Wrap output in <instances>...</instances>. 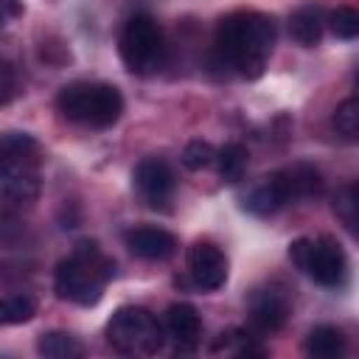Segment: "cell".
Here are the masks:
<instances>
[{"instance_id": "6da1fadb", "label": "cell", "mask_w": 359, "mask_h": 359, "mask_svg": "<svg viewBox=\"0 0 359 359\" xmlns=\"http://www.w3.org/2000/svg\"><path fill=\"white\" fill-rule=\"evenodd\" d=\"M275 45V20L258 11H233L219 20L213 36L216 62L244 79H258Z\"/></svg>"}, {"instance_id": "7a4b0ae2", "label": "cell", "mask_w": 359, "mask_h": 359, "mask_svg": "<svg viewBox=\"0 0 359 359\" xmlns=\"http://www.w3.org/2000/svg\"><path fill=\"white\" fill-rule=\"evenodd\" d=\"M112 275H115L112 258H107L95 241H81L67 258L56 264L53 289L67 303L95 306Z\"/></svg>"}, {"instance_id": "3957f363", "label": "cell", "mask_w": 359, "mask_h": 359, "mask_svg": "<svg viewBox=\"0 0 359 359\" xmlns=\"http://www.w3.org/2000/svg\"><path fill=\"white\" fill-rule=\"evenodd\" d=\"M42 146L25 132L0 135V199L8 205H28L39 196Z\"/></svg>"}, {"instance_id": "277c9868", "label": "cell", "mask_w": 359, "mask_h": 359, "mask_svg": "<svg viewBox=\"0 0 359 359\" xmlns=\"http://www.w3.org/2000/svg\"><path fill=\"white\" fill-rule=\"evenodd\" d=\"M56 107L73 123L90 129H109L123 112V95L115 84L107 81H73L59 90Z\"/></svg>"}, {"instance_id": "5b68a950", "label": "cell", "mask_w": 359, "mask_h": 359, "mask_svg": "<svg viewBox=\"0 0 359 359\" xmlns=\"http://www.w3.org/2000/svg\"><path fill=\"white\" fill-rule=\"evenodd\" d=\"M107 342L112 351L126 356H151L163 348L165 334L151 311L143 306H121L107 323Z\"/></svg>"}, {"instance_id": "8992f818", "label": "cell", "mask_w": 359, "mask_h": 359, "mask_svg": "<svg viewBox=\"0 0 359 359\" xmlns=\"http://www.w3.org/2000/svg\"><path fill=\"white\" fill-rule=\"evenodd\" d=\"M121 59L129 73L135 76H151L165 62V39L163 28L149 14H135L126 20L121 39H118Z\"/></svg>"}, {"instance_id": "52a82bcc", "label": "cell", "mask_w": 359, "mask_h": 359, "mask_svg": "<svg viewBox=\"0 0 359 359\" xmlns=\"http://www.w3.org/2000/svg\"><path fill=\"white\" fill-rule=\"evenodd\" d=\"M289 261L309 275L314 283L337 289L348 278V258L345 250L331 238V236H317V238H294L289 244Z\"/></svg>"}, {"instance_id": "ba28073f", "label": "cell", "mask_w": 359, "mask_h": 359, "mask_svg": "<svg viewBox=\"0 0 359 359\" xmlns=\"http://www.w3.org/2000/svg\"><path fill=\"white\" fill-rule=\"evenodd\" d=\"M289 314H292V297L283 286L266 283V286L252 289V294H250V323H252V328H258L261 334L280 331L286 325Z\"/></svg>"}, {"instance_id": "9c48e42d", "label": "cell", "mask_w": 359, "mask_h": 359, "mask_svg": "<svg viewBox=\"0 0 359 359\" xmlns=\"http://www.w3.org/2000/svg\"><path fill=\"white\" fill-rule=\"evenodd\" d=\"M132 180H135V188L149 208H160V210L168 208L174 188H177V177L165 160H160V157L140 160L132 171Z\"/></svg>"}, {"instance_id": "30bf717a", "label": "cell", "mask_w": 359, "mask_h": 359, "mask_svg": "<svg viewBox=\"0 0 359 359\" xmlns=\"http://www.w3.org/2000/svg\"><path fill=\"white\" fill-rule=\"evenodd\" d=\"M188 275L194 286L205 292H216L227 280V255L213 241H196L188 250Z\"/></svg>"}, {"instance_id": "8fae6325", "label": "cell", "mask_w": 359, "mask_h": 359, "mask_svg": "<svg viewBox=\"0 0 359 359\" xmlns=\"http://www.w3.org/2000/svg\"><path fill=\"white\" fill-rule=\"evenodd\" d=\"M286 205L294 202V199H314L323 194V174L317 165L311 163H294V165H286L280 171H272Z\"/></svg>"}, {"instance_id": "7c38bea8", "label": "cell", "mask_w": 359, "mask_h": 359, "mask_svg": "<svg viewBox=\"0 0 359 359\" xmlns=\"http://www.w3.org/2000/svg\"><path fill=\"white\" fill-rule=\"evenodd\" d=\"M123 241L129 252L143 261H165L177 252V236L163 227H149V224L132 227L123 233Z\"/></svg>"}, {"instance_id": "4fadbf2b", "label": "cell", "mask_w": 359, "mask_h": 359, "mask_svg": "<svg viewBox=\"0 0 359 359\" xmlns=\"http://www.w3.org/2000/svg\"><path fill=\"white\" fill-rule=\"evenodd\" d=\"M163 334L174 342L177 351H194L202 339V317L194 306L188 303H174L165 311L163 320Z\"/></svg>"}, {"instance_id": "5bb4252c", "label": "cell", "mask_w": 359, "mask_h": 359, "mask_svg": "<svg viewBox=\"0 0 359 359\" xmlns=\"http://www.w3.org/2000/svg\"><path fill=\"white\" fill-rule=\"evenodd\" d=\"M289 31H292V36L303 48L320 45L323 31H325V11L320 6H303V8H297L292 14V20H289Z\"/></svg>"}, {"instance_id": "9a60e30c", "label": "cell", "mask_w": 359, "mask_h": 359, "mask_svg": "<svg viewBox=\"0 0 359 359\" xmlns=\"http://www.w3.org/2000/svg\"><path fill=\"white\" fill-rule=\"evenodd\" d=\"M345 345H348V339H345L342 328H337V325H317V328L309 331L303 348L314 359H337V356L345 353Z\"/></svg>"}, {"instance_id": "2e32d148", "label": "cell", "mask_w": 359, "mask_h": 359, "mask_svg": "<svg viewBox=\"0 0 359 359\" xmlns=\"http://www.w3.org/2000/svg\"><path fill=\"white\" fill-rule=\"evenodd\" d=\"M283 205H286V199H283L278 182L272 180V174L244 196V210H250L252 216H272V213H278Z\"/></svg>"}, {"instance_id": "e0dca14e", "label": "cell", "mask_w": 359, "mask_h": 359, "mask_svg": "<svg viewBox=\"0 0 359 359\" xmlns=\"http://www.w3.org/2000/svg\"><path fill=\"white\" fill-rule=\"evenodd\" d=\"M36 353L45 359H79L84 353V348L67 331H45L36 339Z\"/></svg>"}, {"instance_id": "ac0fdd59", "label": "cell", "mask_w": 359, "mask_h": 359, "mask_svg": "<svg viewBox=\"0 0 359 359\" xmlns=\"http://www.w3.org/2000/svg\"><path fill=\"white\" fill-rule=\"evenodd\" d=\"M216 165H219V177L224 180V182H238L241 177H244V171H247V163H250V151L241 146V143H227V146H222L219 151H216Z\"/></svg>"}, {"instance_id": "d6986e66", "label": "cell", "mask_w": 359, "mask_h": 359, "mask_svg": "<svg viewBox=\"0 0 359 359\" xmlns=\"http://www.w3.org/2000/svg\"><path fill=\"white\" fill-rule=\"evenodd\" d=\"M36 297L28 292H17V294H6L0 297V325H20L34 320L36 314Z\"/></svg>"}, {"instance_id": "ffe728a7", "label": "cell", "mask_w": 359, "mask_h": 359, "mask_svg": "<svg viewBox=\"0 0 359 359\" xmlns=\"http://www.w3.org/2000/svg\"><path fill=\"white\" fill-rule=\"evenodd\" d=\"M213 351H230V353H238V356H264V348L255 342V337L244 328H230V331H222L219 339L213 342Z\"/></svg>"}, {"instance_id": "44dd1931", "label": "cell", "mask_w": 359, "mask_h": 359, "mask_svg": "<svg viewBox=\"0 0 359 359\" xmlns=\"http://www.w3.org/2000/svg\"><path fill=\"white\" fill-rule=\"evenodd\" d=\"M334 213L337 219L351 230L356 233V222H359V191L353 182H345L337 194H334Z\"/></svg>"}, {"instance_id": "7402d4cb", "label": "cell", "mask_w": 359, "mask_h": 359, "mask_svg": "<svg viewBox=\"0 0 359 359\" xmlns=\"http://www.w3.org/2000/svg\"><path fill=\"white\" fill-rule=\"evenodd\" d=\"M331 123L345 140H356V135H359V101L356 98H345L342 104H337Z\"/></svg>"}, {"instance_id": "603a6c76", "label": "cell", "mask_w": 359, "mask_h": 359, "mask_svg": "<svg viewBox=\"0 0 359 359\" xmlns=\"http://www.w3.org/2000/svg\"><path fill=\"white\" fill-rule=\"evenodd\" d=\"M325 22L337 39H356V34H359V14L351 6H337L325 17Z\"/></svg>"}, {"instance_id": "cb8c5ba5", "label": "cell", "mask_w": 359, "mask_h": 359, "mask_svg": "<svg viewBox=\"0 0 359 359\" xmlns=\"http://www.w3.org/2000/svg\"><path fill=\"white\" fill-rule=\"evenodd\" d=\"M216 157V149L208 143V140H191L185 149H182V165L188 171H202L213 163Z\"/></svg>"}, {"instance_id": "d4e9b609", "label": "cell", "mask_w": 359, "mask_h": 359, "mask_svg": "<svg viewBox=\"0 0 359 359\" xmlns=\"http://www.w3.org/2000/svg\"><path fill=\"white\" fill-rule=\"evenodd\" d=\"M14 95H17V73L6 59H0V104H8Z\"/></svg>"}]
</instances>
